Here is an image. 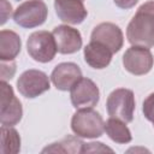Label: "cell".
Segmentation results:
<instances>
[{"label":"cell","instance_id":"2","mask_svg":"<svg viewBox=\"0 0 154 154\" xmlns=\"http://www.w3.org/2000/svg\"><path fill=\"white\" fill-rule=\"evenodd\" d=\"M71 130L82 138H97L105 131V122L93 108H79L71 118Z\"/></svg>","mask_w":154,"mask_h":154},{"label":"cell","instance_id":"15","mask_svg":"<svg viewBox=\"0 0 154 154\" xmlns=\"http://www.w3.org/2000/svg\"><path fill=\"white\" fill-rule=\"evenodd\" d=\"M22 48V41L17 32L12 30L0 31V59L14 60Z\"/></svg>","mask_w":154,"mask_h":154},{"label":"cell","instance_id":"1","mask_svg":"<svg viewBox=\"0 0 154 154\" xmlns=\"http://www.w3.org/2000/svg\"><path fill=\"white\" fill-rule=\"evenodd\" d=\"M128 41L132 46L154 47V0L142 4L126 28Z\"/></svg>","mask_w":154,"mask_h":154},{"label":"cell","instance_id":"13","mask_svg":"<svg viewBox=\"0 0 154 154\" xmlns=\"http://www.w3.org/2000/svg\"><path fill=\"white\" fill-rule=\"evenodd\" d=\"M82 78V71L79 66L75 63H60L58 64L52 73L51 81L58 90L67 91L73 84Z\"/></svg>","mask_w":154,"mask_h":154},{"label":"cell","instance_id":"23","mask_svg":"<svg viewBox=\"0 0 154 154\" xmlns=\"http://www.w3.org/2000/svg\"><path fill=\"white\" fill-rule=\"evenodd\" d=\"M113 2L116 4V6H118L119 8H123V10H129L131 7H134L138 0H113Z\"/></svg>","mask_w":154,"mask_h":154},{"label":"cell","instance_id":"19","mask_svg":"<svg viewBox=\"0 0 154 154\" xmlns=\"http://www.w3.org/2000/svg\"><path fill=\"white\" fill-rule=\"evenodd\" d=\"M142 112L147 120H149L154 126V93H150L143 101Z\"/></svg>","mask_w":154,"mask_h":154},{"label":"cell","instance_id":"6","mask_svg":"<svg viewBox=\"0 0 154 154\" xmlns=\"http://www.w3.org/2000/svg\"><path fill=\"white\" fill-rule=\"evenodd\" d=\"M49 77L40 70H26L17 79V89L26 99H35L45 91L49 90Z\"/></svg>","mask_w":154,"mask_h":154},{"label":"cell","instance_id":"10","mask_svg":"<svg viewBox=\"0 0 154 154\" xmlns=\"http://www.w3.org/2000/svg\"><path fill=\"white\" fill-rule=\"evenodd\" d=\"M90 41H97L107 46L113 53L120 51L124 43V35L122 29L114 23L103 22L97 24L90 35Z\"/></svg>","mask_w":154,"mask_h":154},{"label":"cell","instance_id":"5","mask_svg":"<svg viewBox=\"0 0 154 154\" xmlns=\"http://www.w3.org/2000/svg\"><path fill=\"white\" fill-rule=\"evenodd\" d=\"M28 54L38 63H49L54 59L58 48L52 32L46 30L35 31L29 35L26 41Z\"/></svg>","mask_w":154,"mask_h":154},{"label":"cell","instance_id":"20","mask_svg":"<svg viewBox=\"0 0 154 154\" xmlns=\"http://www.w3.org/2000/svg\"><path fill=\"white\" fill-rule=\"evenodd\" d=\"M14 72H16L14 60H1V81L11 79Z\"/></svg>","mask_w":154,"mask_h":154},{"label":"cell","instance_id":"11","mask_svg":"<svg viewBox=\"0 0 154 154\" xmlns=\"http://www.w3.org/2000/svg\"><path fill=\"white\" fill-rule=\"evenodd\" d=\"M58 52L61 54H73L82 48L81 32L70 25H58L52 31Z\"/></svg>","mask_w":154,"mask_h":154},{"label":"cell","instance_id":"3","mask_svg":"<svg viewBox=\"0 0 154 154\" xmlns=\"http://www.w3.org/2000/svg\"><path fill=\"white\" fill-rule=\"evenodd\" d=\"M135 95L131 89L118 88L114 89L107 97L106 108L107 113L112 118H118L125 123L134 120L135 113Z\"/></svg>","mask_w":154,"mask_h":154},{"label":"cell","instance_id":"18","mask_svg":"<svg viewBox=\"0 0 154 154\" xmlns=\"http://www.w3.org/2000/svg\"><path fill=\"white\" fill-rule=\"evenodd\" d=\"M84 142L75 136H67L59 142L52 143L42 149V153H82Z\"/></svg>","mask_w":154,"mask_h":154},{"label":"cell","instance_id":"14","mask_svg":"<svg viewBox=\"0 0 154 154\" xmlns=\"http://www.w3.org/2000/svg\"><path fill=\"white\" fill-rule=\"evenodd\" d=\"M85 63L96 70L105 69L109 65L112 55L114 54L107 46L97 41H90L83 51Z\"/></svg>","mask_w":154,"mask_h":154},{"label":"cell","instance_id":"9","mask_svg":"<svg viewBox=\"0 0 154 154\" xmlns=\"http://www.w3.org/2000/svg\"><path fill=\"white\" fill-rule=\"evenodd\" d=\"M123 65L131 75L142 76L152 70L154 65V57L149 48L131 46L123 55Z\"/></svg>","mask_w":154,"mask_h":154},{"label":"cell","instance_id":"24","mask_svg":"<svg viewBox=\"0 0 154 154\" xmlns=\"http://www.w3.org/2000/svg\"><path fill=\"white\" fill-rule=\"evenodd\" d=\"M82 1H83V0H82Z\"/></svg>","mask_w":154,"mask_h":154},{"label":"cell","instance_id":"22","mask_svg":"<svg viewBox=\"0 0 154 154\" xmlns=\"http://www.w3.org/2000/svg\"><path fill=\"white\" fill-rule=\"evenodd\" d=\"M1 4V25L7 22L12 14V6L7 0H0Z\"/></svg>","mask_w":154,"mask_h":154},{"label":"cell","instance_id":"12","mask_svg":"<svg viewBox=\"0 0 154 154\" xmlns=\"http://www.w3.org/2000/svg\"><path fill=\"white\" fill-rule=\"evenodd\" d=\"M54 10L61 22L72 25L81 24L88 16L82 0H54Z\"/></svg>","mask_w":154,"mask_h":154},{"label":"cell","instance_id":"21","mask_svg":"<svg viewBox=\"0 0 154 154\" xmlns=\"http://www.w3.org/2000/svg\"><path fill=\"white\" fill-rule=\"evenodd\" d=\"M94 152H113L111 148L103 146L101 142H90V143H84L82 153H94Z\"/></svg>","mask_w":154,"mask_h":154},{"label":"cell","instance_id":"4","mask_svg":"<svg viewBox=\"0 0 154 154\" xmlns=\"http://www.w3.org/2000/svg\"><path fill=\"white\" fill-rule=\"evenodd\" d=\"M48 17V8L43 0H26L18 5L13 20L22 28L32 29L42 25Z\"/></svg>","mask_w":154,"mask_h":154},{"label":"cell","instance_id":"16","mask_svg":"<svg viewBox=\"0 0 154 154\" xmlns=\"http://www.w3.org/2000/svg\"><path fill=\"white\" fill-rule=\"evenodd\" d=\"M105 131L108 135V137L116 143L125 144L131 142L132 140L131 131L126 126V123L118 118L109 117V119H107L105 123Z\"/></svg>","mask_w":154,"mask_h":154},{"label":"cell","instance_id":"7","mask_svg":"<svg viewBox=\"0 0 154 154\" xmlns=\"http://www.w3.org/2000/svg\"><path fill=\"white\" fill-rule=\"evenodd\" d=\"M23 117V107L20 101L13 93L12 87L1 81V103H0V123L1 125L13 126L20 122Z\"/></svg>","mask_w":154,"mask_h":154},{"label":"cell","instance_id":"8","mask_svg":"<svg viewBox=\"0 0 154 154\" xmlns=\"http://www.w3.org/2000/svg\"><path fill=\"white\" fill-rule=\"evenodd\" d=\"M70 99L76 109L93 108L100 100L99 87L90 78L82 77L70 89Z\"/></svg>","mask_w":154,"mask_h":154},{"label":"cell","instance_id":"17","mask_svg":"<svg viewBox=\"0 0 154 154\" xmlns=\"http://www.w3.org/2000/svg\"><path fill=\"white\" fill-rule=\"evenodd\" d=\"M20 150V136L12 126H1V147L2 154H17Z\"/></svg>","mask_w":154,"mask_h":154}]
</instances>
